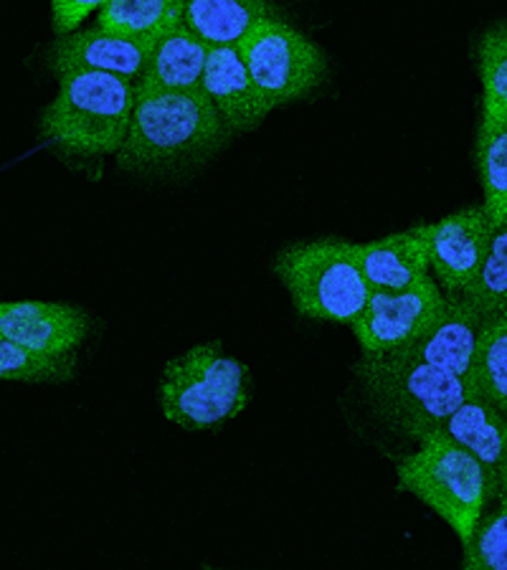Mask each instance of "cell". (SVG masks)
<instances>
[{
  "label": "cell",
  "instance_id": "20",
  "mask_svg": "<svg viewBox=\"0 0 507 570\" xmlns=\"http://www.w3.org/2000/svg\"><path fill=\"white\" fill-rule=\"evenodd\" d=\"M469 383L507 416V315L482 322Z\"/></svg>",
  "mask_w": 507,
  "mask_h": 570
},
{
  "label": "cell",
  "instance_id": "12",
  "mask_svg": "<svg viewBox=\"0 0 507 570\" xmlns=\"http://www.w3.org/2000/svg\"><path fill=\"white\" fill-rule=\"evenodd\" d=\"M201 89L232 132L256 130L272 112L238 46H211Z\"/></svg>",
  "mask_w": 507,
  "mask_h": 570
},
{
  "label": "cell",
  "instance_id": "1",
  "mask_svg": "<svg viewBox=\"0 0 507 570\" xmlns=\"http://www.w3.org/2000/svg\"><path fill=\"white\" fill-rule=\"evenodd\" d=\"M228 130L203 89H137V102L117 163L135 173H170L211 158L226 145Z\"/></svg>",
  "mask_w": 507,
  "mask_h": 570
},
{
  "label": "cell",
  "instance_id": "8",
  "mask_svg": "<svg viewBox=\"0 0 507 570\" xmlns=\"http://www.w3.org/2000/svg\"><path fill=\"white\" fill-rule=\"evenodd\" d=\"M449 307L437 279L423 277L401 292L373 289L365 309L350 330L365 355H391L421 337Z\"/></svg>",
  "mask_w": 507,
  "mask_h": 570
},
{
  "label": "cell",
  "instance_id": "14",
  "mask_svg": "<svg viewBox=\"0 0 507 570\" xmlns=\"http://www.w3.org/2000/svg\"><path fill=\"white\" fill-rule=\"evenodd\" d=\"M368 284L381 292L409 289L419 279L429 277V224L413 226L376 242L358 244Z\"/></svg>",
  "mask_w": 507,
  "mask_h": 570
},
{
  "label": "cell",
  "instance_id": "3",
  "mask_svg": "<svg viewBox=\"0 0 507 570\" xmlns=\"http://www.w3.org/2000/svg\"><path fill=\"white\" fill-rule=\"evenodd\" d=\"M137 85L105 71H77L59 79V91L41 115L51 147L79 158L117 155L130 132Z\"/></svg>",
  "mask_w": 507,
  "mask_h": 570
},
{
  "label": "cell",
  "instance_id": "17",
  "mask_svg": "<svg viewBox=\"0 0 507 570\" xmlns=\"http://www.w3.org/2000/svg\"><path fill=\"white\" fill-rule=\"evenodd\" d=\"M272 16L270 0H186L183 23L208 46H242Z\"/></svg>",
  "mask_w": 507,
  "mask_h": 570
},
{
  "label": "cell",
  "instance_id": "21",
  "mask_svg": "<svg viewBox=\"0 0 507 570\" xmlns=\"http://www.w3.org/2000/svg\"><path fill=\"white\" fill-rule=\"evenodd\" d=\"M0 375L3 381L31 385H59L77 375V353H43L0 337Z\"/></svg>",
  "mask_w": 507,
  "mask_h": 570
},
{
  "label": "cell",
  "instance_id": "24",
  "mask_svg": "<svg viewBox=\"0 0 507 570\" xmlns=\"http://www.w3.org/2000/svg\"><path fill=\"white\" fill-rule=\"evenodd\" d=\"M465 570H507V508L479 518L472 538L462 542Z\"/></svg>",
  "mask_w": 507,
  "mask_h": 570
},
{
  "label": "cell",
  "instance_id": "18",
  "mask_svg": "<svg viewBox=\"0 0 507 570\" xmlns=\"http://www.w3.org/2000/svg\"><path fill=\"white\" fill-rule=\"evenodd\" d=\"M183 16L186 0H109L99 8L97 26L153 46L160 36L183 26Z\"/></svg>",
  "mask_w": 507,
  "mask_h": 570
},
{
  "label": "cell",
  "instance_id": "2",
  "mask_svg": "<svg viewBox=\"0 0 507 570\" xmlns=\"http://www.w3.org/2000/svg\"><path fill=\"white\" fill-rule=\"evenodd\" d=\"M368 403L396 434L419 444L441 431L447 419L475 393L465 375L441 371L409 355H365L355 363Z\"/></svg>",
  "mask_w": 507,
  "mask_h": 570
},
{
  "label": "cell",
  "instance_id": "23",
  "mask_svg": "<svg viewBox=\"0 0 507 570\" xmlns=\"http://www.w3.org/2000/svg\"><path fill=\"white\" fill-rule=\"evenodd\" d=\"M459 297L482 320L507 315V224L495 228L482 269Z\"/></svg>",
  "mask_w": 507,
  "mask_h": 570
},
{
  "label": "cell",
  "instance_id": "19",
  "mask_svg": "<svg viewBox=\"0 0 507 570\" xmlns=\"http://www.w3.org/2000/svg\"><path fill=\"white\" fill-rule=\"evenodd\" d=\"M475 165L493 226L507 224V117H479Z\"/></svg>",
  "mask_w": 507,
  "mask_h": 570
},
{
  "label": "cell",
  "instance_id": "4",
  "mask_svg": "<svg viewBox=\"0 0 507 570\" xmlns=\"http://www.w3.org/2000/svg\"><path fill=\"white\" fill-rule=\"evenodd\" d=\"M274 274L302 317L335 325H353L373 294L358 244L340 238L287 246L276 254Z\"/></svg>",
  "mask_w": 507,
  "mask_h": 570
},
{
  "label": "cell",
  "instance_id": "25",
  "mask_svg": "<svg viewBox=\"0 0 507 570\" xmlns=\"http://www.w3.org/2000/svg\"><path fill=\"white\" fill-rule=\"evenodd\" d=\"M109 0H51V21L57 36L74 33L81 21H87L91 11L105 8Z\"/></svg>",
  "mask_w": 507,
  "mask_h": 570
},
{
  "label": "cell",
  "instance_id": "6",
  "mask_svg": "<svg viewBox=\"0 0 507 570\" xmlns=\"http://www.w3.org/2000/svg\"><path fill=\"white\" fill-rule=\"evenodd\" d=\"M246 371L218 343L193 345L165 365L160 409L165 421L186 431H206L246 409Z\"/></svg>",
  "mask_w": 507,
  "mask_h": 570
},
{
  "label": "cell",
  "instance_id": "16",
  "mask_svg": "<svg viewBox=\"0 0 507 570\" xmlns=\"http://www.w3.org/2000/svg\"><path fill=\"white\" fill-rule=\"evenodd\" d=\"M441 431L455 439L459 446H465L469 454H475L479 459V464L487 469L495 502L497 472H500L507 431L505 413L497 409L493 401H487L485 395L472 393L462 406L451 413Z\"/></svg>",
  "mask_w": 507,
  "mask_h": 570
},
{
  "label": "cell",
  "instance_id": "15",
  "mask_svg": "<svg viewBox=\"0 0 507 570\" xmlns=\"http://www.w3.org/2000/svg\"><path fill=\"white\" fill-rule=\"evenodd\" d=\"M211 46L186 23L160 36L147 53V67L137 89L191 91L203 87Z\"/></svg>",
  "mask_w": 507,
  "mask_h": 570
},
{
  "label": "cell",
  "instance_id": "9",
  "mask_svg": "<svg viewBox=\"0 0 507 570\" xmlns=\"http://www.w3.org/2000/svg\"><path fill=\"white\" fill-rule=\"evenodd\" d=\"M495 226L485 206H467L429 224L431 277L447 297H459L482 269Z\"/></svg>",
  "mask_w": 507,
  "mask_h": 570
},
{
  "label": "cell",
  "instance_id": "10",
  "mask_svg": "<svg viewBox=\"0 0 507 570\" xmlns=\"http://www.w3.org/2000/svg\"><path fill=\"white\" fill-rule=\"evenodd\" d=\"M150 46L95 26L57 36L49 49V69L57 79L77 71H105L140 85Z\"/></svg>",
  "mask_w": 507,
  "mask_h": 570
},
{
  "label": "cell",
  "instance_id": "26",
  "mask_svg": "<svg viewBox=\"0 0 507 570\" xmlns=\"http://www.w3.org/2000/svg\"><path fill=\"white\" fill-rule=\"evenodd\" d=\"M495 504H500V508H507V431H505V449H503V462H500V472H497Z\"/></svg>",
  "mask_w": 507,
  "mask_h": 570
},
{
  "label": "cell",
  "instance_id": "5",
  "mask_svg": "<svg viewBox=\"0 0 507 570\" xmlns=\"http://www.w3.org/2000/svg\"><path fill=\"white\" fill-rule=\"evenodd\" d=\"M396 482L401 492L413 494L437 512L457 532L459 542L472 538L485 508L493 502L487 469L445 431L423 436L417 452L399 459Z\"/></svg>",
  "mask_w": 507,
  "mask_h": 570
},
{
  "label": "cell",
  "instance_id": "13",
  "mask_svg": "<svg viewBox=\"0 0 507 570\" xmlns=\"http://www.w3.org/2000/svg\"><path fill=\"white\" fill-rule=\"evenodd\" d=\"M482 322L485 320L462 297H449V307L441 312L435 325L421 337L413 340L409 347L391 355L419 357V361L437 365L441 371L469 379L477 355L479 333H482Z\"/></svg>",
  "mask_w": 507,
  "mask_h": 570
},
{
  "label": "cell",
  "instance_id": "11",
  "mask_svg": "<svg viewBox=\"0 0 507 570\" xmlns=\"http://www.w3.org/2000/svg\"><path fill=\"white\" fill-rule=\"evenodd\" d=\"M89 333V315L81 307L61 302H3L0 337L43 353H77Z\"/></svg>",
  "mask_w": 507,
  "mask_h": 570
},
{
  "label": "cell",
  "instance_id": "7",
  "mask_svg": "<svg viewBox=\"0 0 507 570\" xmlns=\"http://www.w3.org/2000/svg\"><path fill=\"white\" fill-rule=\"evenodd\" d=\"M238 49L272 109L300 102L325 81L328 61L320 46L276 13L256 26Z\"/></svg>",
  "mask_w": 507,
  "mask_h": 570
},
{
  "label": "cell",
  "instance_id": "22",
  "mask_svg": "<svg viewBox=\"0 0 507 570\" xmlns=\"http://www.w3.org/2000/svg\"><path fill=\"white\" fill-rule=\"evenodd\" d=\"M475 59L482 81L479 117H507V21L490 26L479 36Z\"/></svg>",
  "mask_w": 507,
  "mask_h": 570
}]
</instances>
